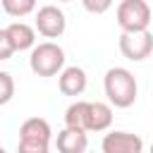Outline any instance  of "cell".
<instances>
[{
    "label": "cell",
    "instance_id": "5bb4252c",
    "mask_svg": "<svg viewBox=\"0 0 153 153\" xmlns=\"http://www.w3.org/2000/svg\"><path fill=\"white\" fill-rule=\"evenodd\" d=\"M14 96V79L10 72H0V105L10 103Z\"/></svg>",
    "mask_w": 153,
    "mask_h": 153
},
{
    "label": "cell",
    "instance_id": "8992f818",
    "mask_svg": "<svg viewBox=\"0 0 153 153\" xmlns=\"http://www.w3.org/2000/svg\"><path fill=\"white\" fill-rule=\"evenodd\" d=\"M143 141L131 131H110L103 136V153H141Z\"/></svg>",
    "mask_w": 153,
    "mask_h": 153
},
{
    "label": "cell",
    "instance_id": "ac0fdd59",
    "mask_svg": "<svg viewBox=\"0 0 153 153\" xmlns=\"http://www.w3.org/2000/svg\"><path fill=\"white\" fill-rule=\"evenodd\" d=\"M0 153H7V151H5V148H2V146H0Z\"/></svg>",
    "mask_w": 153,
    "mask_h": 153
},
{
    "label": "cell",
    "instance_id": "3957f363",
    "mask_svg": "<svg viewBox=\"0 0 153 153\" xmlns=\"http://www.w3.org/2000/svg\"><path fill=\"white\" fill-rule=\"evenodd\" d=\"M117 24L124 33L148 31L151 24V7L146 0H122L117 5Z\"/></svg>",
    "mask_w": 153,
    "mask_h": 153
},
{
    "label": "cell",
    "instance_id": "2e32d148",
    "mask_svg": "<svg viewBox=\"0 0 153 153\" xmlns=\"http://www.w3.org/2000/svg\"><path fill=\"white\" fill-rule=\"evenodd\" d=\"M14 53L17 50L10 41V36H7V29H0V60H10Z\"/></svg>",
    "mask_w": 153,
    "mask_h": 153
},
{
    "label": "cell",
    "instance_id": "e0dca14e",
    "mask_svg": "<svg viewBox=\"0 0 153 153\" xmlns=\"http://www.w3.org/2000/svg\"><path fill=\"white\" fill-rule=\"evenodd\" d=\"M81 2H84V7H86L91 14H103V12H108L110 5H112V0H81Z\"/></svg>",
    "mask_w": 153,
    "mask_h": 153
},
{
    "label": "cell",
    "instance_id": "ba28073f",
    "mask_svg": "<svg viewBox=\"0 0 153 153\" xmlns=\"http://www.w3.org/2000/svg\"><path fill=\"white\" fill-rule=\"evenodd\" d=\"M57 86H60V91L65 96H81L84 88H86V72L81 67H76V65L67 67V69H62Z\"/></svg>",
    "mask_w": 153,
    "mask_h": 153
},
{
    "label": "cell",
    "instance_id": "4fadbf2b",
    "mask_svg": "<svg viewBox=\"0 0 153 153\" xmlns=\"http://www.w3.org/2000/svg\"><path fill=\"white\" fill-rule=\"evenodd\" d=\"M0 2L10 17H26L36 7V0H0Z\"/></svg>",
    "mask_w": 153,
    "mask_h": 153
},
{
    "label": "cell",
    "instance_id": "52a82bcc",
    "mask_svg": "<svg viewBox=\"0 0 153 153\" xmlns=\"http://www.w3.org/2000/svg\"><path fill=\"white\" fill-rule=\"evenodd\" d=\"M55 146H57L60 153H86L88 139H86V131H79V129H69V127H65V129L57 134Z\"/></svg>",
    "mask_w": 153,
    "mask_h": 153
},
{
    "label": "cell",
    "instance_id": "7a4b0ae2",
    "mask_svg": "<svg viewBox=\"0 0 153 153\" xmlns=\"http://www.w3.org/2000/svg\"><path fill=\"white\" fill-rule=\"evenodd\" d=\"M29 67L36 76H55L65 67V50L53 41H43L31 48Z\"/></svg>",
    "mask_w": 153,
    "mask_h": 153
},
{
    "label": "cell",
    "instance_id": "6da1fadb",
    "mask_svg": "<svg viewBox=\"0 0 153 153\" xmlns=\"http://www.w3.org/2000/svg\"><path fill=\"white\" fill-rule=\"evenodd\" d=\"M103 86H105L108 100L115 108H129V105H134L136 93H139V86H136L134 74L129 69H124V67H110L105 72Z\"/></svg>",
    "mask_w": 153,
    "mask_h": 153
},
{
    "label": "cell",
    "instance_id": "9c48e42d",
    "mask_svg": "<svg viewBox=\"0 0 153 153\" xmlns=\"http://www.w3.org/2000/svg\"><path fill=\"white\" fill-rule=\"evenodd\" d=\"M50 134H53L50 122L43 120V117H29L19 127V139H24V141H45L48 143Z\"/></svg>",
    "mask_w": 153,
    "mask_h": 153
},
{
    "label": "cell",
    "instance_id": "277c9868",
    "mask_svg": "<svg viewBox=\"0 0 153 153\" xmlns=\"http://www.w3.org/2000/svg\"><path fill=\"white\" fill-rule=\"evenodd\" d=\"M67 29L65 12L57 5H43L36 12V31L45 38H60Z\"/></svg>",
    "mask_w": 153,
    "mask_h": 153
},
{
    "label": "cell",
    "instance_id": "5b68a950",
    "mask_svg": "<svg viewBox=\"0 0 153 153\" xmlns=\"http://www.w3.org/2000/svg\"><path fill=\"white\" fill-rule=\"evenodd\" d=\"M120 50L127 60L141 62L153 53V33L151 31H136V33H124L120 36Z\"/></svg>",
    "mask_w": 153,
    "mask_h": 153
},
{
    "label": "cell",
    "instance_id": "30bf717a",
    "mask_svg": "<svg viewBox=\"0 0 153 153\" xmlns=\"http://www.w3.org/2000/svg\"><path fill=\"white\" fill-rule=\"evenodd\" d=\"M7 36H10L14 50H29V48H33V43H36V29L29 26V24H24V22L10 24V26H7Z\"/></svg>",
    "mask_w": 153,
    "mask_h": 153
},
{
    "label": "cell",
    "instance_id": "7c38bea8",
    "mask_svg": "<svg viewBox=\"0 0 153 153\" xmlns=\"http://www.w3.org/2000/svg\"><path fill=\"white\" fill-rule=\"evenodd\" d=\"M88 100H76L67 108L65 112V124L69 129H79V131H88Z\"/></svg>",
    "mask_w": 153,
    "mask_h": 153
},
{
    "label": "cell",
    "instance_id": "d6986e66",
    "mask_svg": "<svg viewBox=\"0 0 153 153\" xmlns=\"http://www.w3.org/2000/svg\"><path fill=\"white\" fill-rule=\"evenodd\" d=\"M57 2H69V0H57Z\"/></svg>",
    "mask_w": 153,
    "mask_h": 153
},
{
    "label": "cell",
    "instance_id": "9a60e30c",
    "mask_svg": "<svg viewBox=\"0 0 153 153\" xmlns=\"http://www.w3.org/2000/svg\"><path fill=\"white\" fill-rule=\"evenodd\" d=\"M17 153H48V143L45 141H24V139H19Z\"/></svg>",
    "mask_w": 153,
    "mask_h": 153
},
{
    "label": "cell",
    "instance_id": "8fae6325",
    "mask_svg": "<svg viewBox=\"0 0 153 153\" xmlns=\"http://www.w3.org/2000/svg\"><path fill=\"white\" fill-rule=\"evenodd\" d=\"M112 124V108L108 103H91L88 105V131H105Z\"/></svg>",
    "mask_w": 153,
    "mask_h": 153
},
{
    "label": "cell",
    "instance_id": "ffe728a7",
    "mask_svg": "<svg viewBox=\"0 0 153 153\" xmlns=\"http://www.w3.org/2000/svg\"><path fill=\"white\" fill-rule=\"evenodd\" d=\"M151 153H153V143H151Z\"/></svg>",
    "mask_w": 153,
    "mask_h": 153
}]
</instances>
